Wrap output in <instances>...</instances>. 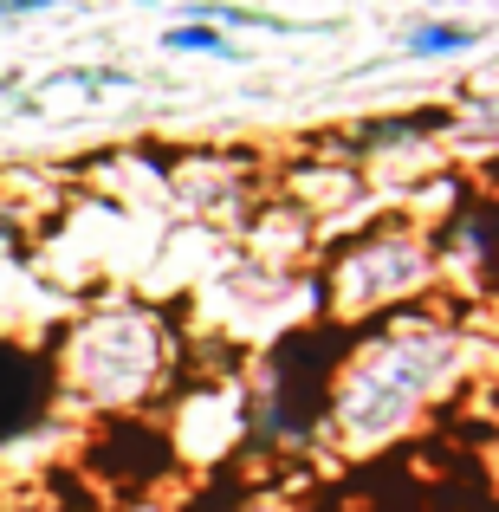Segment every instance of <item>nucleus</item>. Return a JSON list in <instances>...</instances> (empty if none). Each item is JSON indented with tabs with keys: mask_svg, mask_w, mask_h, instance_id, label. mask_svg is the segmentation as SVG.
Instances as JSON below:
<instances>
[{
	"mask_svg": "<svg viewBox=\"0 0 499 512\" xmlns=\"http://www.w3.org/2000/svg\"><path fill=\"white\" fill-rule=\"evenodd\" d=\"M7 240H13V227H7V221H0V247H7Z\"/></svg>",
	"mask_w": 499,
	"mask_h": 512,
	"instance_id": "423d86ee",
	"label": "nucleus"
},
{
	"mask_svg": "<svg viewBox=\"0 0 499 512\" xmlns=\"http://www.w3.org/2000/svg\"><path fill=\"white\" fill-rule=\"evenodd\" d=\"M461 357L467 344L448 325H402L389 338H376L337 376V396H331L337 435L350 448H376V441L402 435L422 415V402L461 376Z\"/></svg>",
	"mask_w": 499,
	"mask_h": 512,
	"instance_id": "f257e3e1",
	"label": "nucleus"
},
{
	"mask_svg": "<svg viewBox=\"0 0 499 512\" xmlns=\"http://www.w3.org/2000/svg\"><path fill=\"white\" fill-rule=\"evenodd\" d=\"M435 260L415 234H376V240H357V247L337 260L331 273V312L344 318H363L389 299H409V292L428 286Z\"/></svg>",
	"mask_w": 499,
	"mask_h": 512,
	"instance_id": "7ed1b4c3",
	"label": "nucleus"
},
{
	"mask_svg": "<svg viewBox=\"0 0 499 512\" xmlns=\"http://www.w3.org/2000/svg\"><path fill=\"white\" fill-rule=\"evenodd\" d=\"M467 46H480V26H461V20H422L402 33L409 59H448V52H467Z\"/></svg>",
	"mask_w": 499,
	"mask_h": 512,
	"instance_id": "20e7f679",
	"label": "nucleus"
},
{
	"mask_svg": "<svg viewBox=\"0 0 499 512\" xmlns=\"http://www.w3.org/2000/svg\"><path fill=\"white\" fill-rule=\"evenodd\" d=\"M26 512H39V506H26Z\"/></svg>",
	"mask_w": 499,
	"mask_h": 512,
	"instance_id": "0eeeda50",
	"label": "nucleus"
},
{
	"mask_svg": "<svg viewBox=\"0 0 499 512\" xmlns=\"http://www.w3.org/2000/svg\"><path fill=\"white\" fill-rule=\"evenodd\" d=\"M163 363H169L163 325H156L150 312H130V305L98 312L65 344V376H72V389L85 402H98V409H130V402H143L156 389V376H163Z\"/></svg>",
	"mask_w": 499,
	"mask_h": 512,
	"instance_id": "f03ea898",
	"label": "nucleus"
},
{
	"mask_svg": "<svg viewBox=\"0 0 499 512\" xmlns=\"http://www.w3.org/2000/svg\"><path fill=\"white\" fill-rule=\"evenodd\" d=\"M163 46L169 52H201V59H234V39H227L221 26H208V20H175L163 33Z\"/></svg>",
	"mask_w": 499,
	"mask_h": 512,
	"instance_id": "39448f33",
	"label": "nucleus"
}]
</instances>
